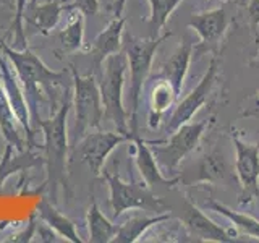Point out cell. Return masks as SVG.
I'll return each instance as SVG.
<instances>
[{
	"instance_id": "cell-25",
	"label": "cell",
	"mask_w": 259,
	"mask_h": 243,
	"mask_svg": "<svg viewBox=\"0 0 259 243\" xmlns=\"http://www.w3.org/2000/svg\"><path fill=\"white\" fill-rule=\"evenodd\" d=\"M183 0H149L151 7V15H149V23L152 29L151 37H157L160 29L165 26L168 16L172 12L180 5Z\"/></svg>"
},
{
	"instance_id": "cell-9",
	"label": "cell",
	"mask_w": 259,
	"mask_h": 243,
	"mask_svg": "<svg viewBox=\"0 0 259 243\" xmlns=\"http://www.w3.org/2000/svg\"><path fill=\"white\" fill-rule=\"evenodd\" d=\"M217 68H219L217 59H215V57H212V59H210L209 67H207V70L204 73V76L201 78L198 86L194 88L193 91L177 105L175 110L172 112V115H170V118L167 120V125H165V133L167 135H172L177 128H180L182 125L191 122V118L196 115L198 110L206 104L210 89H212V86H214L215 76H217Z\"/></svg>"
},
{
	"instance_id": "cell-22",
	"label": "cell",
	"mask_w": 259,
	"mask_h": 243,
	"mask_svg": "<svg viewBox=\"0 0 259 243\" xmlns=\"http://www.w3.org/2000/svg\"><path fill=\"white\" fill-rule=\"evenodd\" d=\"M88 230H89V241L91 243H109L113 240L118 230V225L109 221L101 213L96 199H93L91 206L88 209Z\"/></svg>"
},
{
	"instance_id": "cell-23",
	"label": "cell",
	"mask_w": 259,
	"mask_h": 243,
	"mask_svg": "<svg viewBox=\"0 0 259 243\" xmlns=\"http://www.w3.org/2000/svg\"><path fill=\"white\" fill-rule=\"evenodd\" d=\"M73 12L67 26L59 31L57 39H59L60 49L63 52H76L83 49V39H84V15L78 10Z\"/></svg>"
},
{
	"instance_id": "cell-12",
	"label": "cell",
	"mask_w": 259,
	"mask_h": 243,
	"mask_svg": "<svg viewBox=\"0 0 259 243\" xmlns=\"http://www.w3.org/2000/svg\"><path fill=\"white\" fill-rule=\"evenodd\" d=\"M183 222L191 235H194L199 241H217V243H232L237 241V233H230L224 227L215 224L212 219H209L202 211L188 202Z\"/></svg>"
},
{
	"instance_id": "cell-26",
	"label": "cell",
	"mask_w": 259,
	"mask_h": 243,
	"mask_svg": "<svg viewBox=\"0 0 259 243\" xmlns=\"http://www.w3.org/2000/svg\"><path fill=\"white\" fill-rule=\"evenodd\" d=\"M42 160L44 159H40L37 156H32L31 152H28L26 159H24L23 156H13V146L7 144L5 156L2 159V164H0V183H2L10 174H15L16 170L28 169V167L37 164V162H42Z\"/></svg>"
},
{
	"instance_id": "cell-34",
	"label": "cell",
	"mask_w": 259,
	"mask_h": 243,
	"mask_svg": "<svg viewBox=\"0 0 259 243\" xmlns=\"http://www.w3.org/2000/svg\"><path fill=\"white\" fill-rule=\"evenodd\" d=\"M210 2H214V0H210Z\"/></svg>"
},
{
	"instance_id": "cell-13",
	"label": "cell",
	"mask_w": 259,
	"mask_h": 243,
	"mask_svg": "<svg viewBox=\"0 0 259 243\" xmlns=\"http://www.w3.org/2000/svg\"><path fill=\"white\" fill-rule=\"evenodd\" d=\"M188 26L193 28L194 32L199 36L202 46L217 44L229 28V15H227L224 7L206 10L198 15H193L188 21Z\"/></svg>"
},
{
	"instance_id": "cell-16",
	"label": "cell",
	"mask_w": 259,
	"mask_h": 243,
	"mask_svg": "<svg viewBox=\"0 0 259 243\" xmlns=\"http://www.w3.org/2000/svg\"><path fill=\"white\" fill-rule=\"evenodd\" d=\"M191 55H193V43L188 37H183L182 44L178 46L175 54L162 65V70L157 75L159 78L167 79L168 83L174 86L177 96H180L183 89L186 73H188V68H190Z\"/></svg>"
},
{
	"instance_id": "cell-8",
	"label": "cell",
	"mask_w": 259,
	"mask_h": 243,
	"mask_svg": "<svg viewBox=\"0 0 259 243\" xmlns=\"http://www.w3.org/2000/svg\"><path fill=\"white\" fill-rule=\"evenodd\" d=\"M237 152L235 170L241 186L240 205H249L254 198H259V144H248L238 136L232 138Z\"/></svg>"
},
{
	"instance_id": "cell-11",
	"label": "cell",
	"mask_w": 259,
	"mask_h": 243,
	"mask_svg": "<svg viewBox=\"0 0 259 243\" xmlns=\"http://www.w3.org/2000/svg\"><path fill=\"white\" fill-rule=\"evenodd\" d=\"M7 55L0 49V83H2L5 93L8 96V101L12 104V109L15 112L16 118H18L21 128L26 132V143L28 146H32V138H34V132L31 127V115H29V107L24 97L23 88L20 85V79L16 71L12 70L10 63L7 62Z\"/></svg>"
},
{
	"instance_id": "cell-32",
	"label": "cell",
	"mask_w": 259,
	"mask_h": 243,
	"mask_svg": "<svg viewBox=\"0 0 259 243\" xmlns=\"http://www.w3.org/2000/svg\"><path fill=\"white\" fill-rule=\"evenodd\" d=\"M126 0H113V2L109 5V8L113 12V16H121V12H123Z\"/></svg>"
},
{
	"instance_id": "cell-3",
	"label": "cell",
	"mask_w": 259,
	"mask_h": 243,
	"mask_svg": "<svg viewBox=\"0 0 259 243\" xmlns=\"http://www.w3.org/2000/svg\"><path fill=\"white\" fill-rule=\"evenodd\" d=\"M172 32L157 37H135L132 34H126L123 40L128 68H130V102H132V112H130V133L132 138L138 135V112H140L141 104V94L144 83L148 81L151 65L154 60L159 46L167 40Z\"/></svg>"
},
{
	"instance_id": "cell-28",
	"label": "cell",
	"mask_w": 259,
	"mask_h": 243,
	"mask_svg": "<svg viewBox=\"0 0 259 243\" xmlns=\"http://www.w3.org/2000/svg\"><path fill=\"white\" fill-rule=\"evenodd\" d=\"M28 7V0H15V16H13V24L12 28L15 31L16 44L18 49H26V34L23 29V21H24V10Z\"/></svg>"
},
{
	"instance_id": "cell-18",
	"label": "cell",
	"mask_w": 259,
	"mask_h": 243,
	"mask_svg": "<svg viewBox=\"0 0 259 243\" xmlns=\"http://www.w3.org/2000/svg\"><path fill=\"white\" fill-rule=\"evenodd\" d=\"M68 12V5L59 0H46L42 5H28L24 10V20L42 34H49L60 20V15Z\"/></svg>"
},
{
	"instance_id": "cell-31",
	"label": "cell",
	"mask_w": 259,
	"mask_h": 243,
	"mask_svg": "<svg viewBox=\"0 0 259 243\" xmlns=\"http://www.w3.org/2000/svg\"><path fill=\"white\" fill-rule=\"evenodd\" d=\"M36 217H32L29 221V225H28V230H24L23 233H18L16 237L13 238V241H31V237H34L36 233Z\"/></svg>"
},
{
	"instance_id": "cell-6",
	"label": "cell",
	"mask_w": 259,
	"mask_h": 243,
	"mask_svg": "<svg viewBox=\"0 0 259 243\" xmlns=\"http://www.w3.org/2000/svg\"><path fill=\"white\" fill-rule=\"evenodd\" d=\"M207 122H188V124L177 128L172 135H168L165 140L146 141L151 144L154 157L162 172H174L180 162L188 156L191 151L199 144Z\"/></svg>"
},
{
	"instance_id": "cell-20",
	"label": "cell",
	"mask_w": 259,
	"mask_h": 243,
	"mask_svg": "<svg viewBox=\"0 0 259 243\" xmlns=\"http://www.w3.org/2000/svg\"><path fill=\"white\" fill-rule=\"evenodd\" d=\"M18 124L20 122L12 109V104L8 101V96L2 83H0V132H2L8 144H12L18 152H23L24 146H28V143L26 138H23L20 135Z\"/></svg>"
},
{
	"instance_id": "cell-10",
	"label": "cell",
	"mask_w": 259,
	"mask_h": 243,
	"mask_svg": "<svg viewBox=\"0 0 259 243\" xmlns=\"http://www.w3.org/2000/svg\"><path fill=\"white\" fill-rule=\"evenodd\" d=\"M132 141L128 135L112 133V132H89L76 143L79 146L81 160L89 167V170L97 177L102 174V169L110 152L118 148L121 143Z\"/></svg>"
},
{
	"instance_id": "cell-27",
	"label": "cell",
	"mask_w": 259,
	"mask_h": 243,
	"mask_svg": "<svg viewBox=\"0 0 259 243\" xmlns=\"http://www.w3.org/2000/svg\"><path fill=\"white\" fill-rule=\"evenodd\" d=\"M227 174L225 160L222 157V154L219 152H210L207 156H204L201 162L199 169V180L201 182H217L222 180Z\"/></svg>"
},
{
	"instance_id": "cell-21",
	"label": "cell",
	"mask_w": 259,
	"mask_h": 243,
	"mask_svg": "<svg viewBox=\"0 0 259 243\" xmlns=\"http://www.w3.org/2000/svg\"><path fill=\"white\" fill-rule=\"evenodd\" d=\"M170 214H156L151 217H133L126 221L125 224L118 225V230L113 237V243H135L140 240L143 233H146L152 225L168 221Z\"/></svg>"
},
{
	"instance_id": "cell-29",
	"label": "cell",
	"mask_w": 259,
	"mask_h": 243,
	"mask_svg": "<svg viewBox=\"0 0 259 243\" xmlns=\"http://www.w3.org/2000/svg\"><path fill=\"white\" fill-rule=\"evenodd\" d=\"M70 10H78L86 16H94L99 12V0H73L68 4V12Z\"/></svg>"
},
{
	"instance_id": "cell-30",
	"label": "cell",
	"mask_w": 259,
	"mask_h": 243,
	"mask_svg": "<svg viewBox=\"0 0 259 243\" xmlns=\"http://www.w3.org/2000/svg\"><path fill=\"white\" fill-rule=\"evenodd\" d=\"M248 15H249V21H251V26H253V31L257 32V28H259V0H249Z\"/></svg>"
},
{
	"instance_id": "cell-19",
	"label": "cell",
	"mask_w": 259,
	"mask_h": 243,
	"mask_svg": "<svg viewBox=\"0 0 259 243\" xmlns=\"http://www.w3.org/2000/svg\"><path fill=\"white\" fill-rule=\"evenodd\" d=\"M36 214L42 222H46L52 230H55L62 238L68 240L71 243H81L83 240L79 238L76 232V227L67 216H63L60 211H57L54 202H49L47 199H42L37 205Z\"/></svg>"
},
{
	"instance_id": "cell-15",
	"label": "cell",
	"mask_w": 259,
	"mask_h": 243,
	"mask_svg": "<svg viewBox=\"0 0 259 243\" xmlns=\"http://www.w3.org/2000/svg\"><path fill=\"white\" fill-rule=\"evenodd\" d=\"M135 141V160H136V167L140 170V175L143 178V182L152 188L156 185H164V186H172L178 183V178H168L164 175V172L160 170L156 157H154L152 149L148 146L146 140L140 138V135L133 136Z\"/></svg>"
},
{
	"instance_id": "cell-24",
	"label": "cell",
	"mask_w": 259,
	"mask_h": 243,
	"mask_svg": "<svg viewBox=\"0 0 259 243\" xmlns=\"http://www.w3.org/2000/svg\"><path fill=\"white\" fill-rule=\"evenodd\" d=\"M209 206L210 211H215V213L222 214L224 217H227L229 221L237 227V229L243 233L249 235L256 240H259V221L254 219L253 216H248V214H243V213H237V211H232L230 208L224 206L222 202H217V201H209L206 202Z\"/></svg>"
},
{
	"instance_id": "cell-5",
	"label": "cell",
	"mask_w": 259,
	"mask_h": 243,
	"mask_svg": "<svg viewBox=\"0 0 259 243\" xmlns=\"http://www.w3.org/2000/svg\"><path fill=\"white\" fill-rule=\"evenodd\" d=\"M73 107H75V141L78 143L86 133L99 130L104 120L101 89L93 75L79 76L73 68Z\"/></svg>"
},
{
	"instance_id": "cell-33",
	"label": "cell",
	"mask_w": 259,
	"mask_h": 243,
	"mask_svg": "<svg viewBox=\"0 0 259 243\" xmlns=\"http://www.w3.org/2000/svg\"><path fill=\"white\" fill-rule=\"evenodd\" d=\"M241 2H243V4H245V2H246V0H241Z\"/></svg>"
},
{
	"instance_id": "cell-2",
	"label": "cell",
	"mask_w": 259,
	"mask_h": 243,
	"mask_svg": "<svg viewBox=\"0 0 259 243\" xmlns=\"http://www.w3.org/2000/svg\"><path fill=\"white\" fill-rule=\"evenodd\" d=\"M73 105V97L68 94L63 99L60 109L52 118L39 120V128L44 133V162L47 166L46 188L49 190L52 202H55L59 188L67 185V154H68V136H67V117Z\"/></svg>"
},
{
	"instance_id": "cell-17",
	"label": "cell",
	"mask_w": 259,
	"mask_h": 243,
	"mask_svg": "<svg viewBox=\"0 0 259 243\" xmlns=\"http://www.w3.org/2000/svg\"><path fill=\"white\" fill-rule=\"evenodd\" d=\"M177 97L178 96L174 86L167 79L159 76L154 78V85L149 93V109H148V125L151 130H156L160 125L164 113L175 102Z\"/></svg>"
},
{
	"instance_id": "cell-7",
	"label": "cell",
	"mask_w": 259,
	"mask_h": 243,
	"mask_svg": "<svg viewBox=\"0 0 259 243\" xmlns=\"http://www.w3.org/2000/svg\"><path fill=\"white\" fill-rule=\"evenodd\" d=\"M104 178L107 180L110 190V206L113 219H118L125 211L130 209H148V211H164L165 206L159 198L151 193L146 183H128L118 175L109 174L104 170Z\"/></svg>"
},
{
	"instance_id": "cell-1",
	"label": "cell",
	"mask_w": 259,
	"mask_h": 243,
	"mask_svg": "<svg viewBox=\"0 0 259 243\" xmlns=\"http://www.w3.org/2000/svg\"><path fill=\"white\" fill-rule=\"evenodd\" d=\"M0 49L7 55L8 62H10L16 75H18L20 85L23 86V93L26 97L31 124L36 127L39 125V102L46 99L47 93L63 83L65 73L52 71L47 65L39 59L36 54H32L29 49H12L5 43H0Z\"/></svg>"
},
{
	"instance_id": "cell-4",
	"label": "cell",
	"mask_w": 259,
	"mask_h": 243,
	"mask_svg": "<svg viewBox=\"0 0 259 243\" xmlns=\"http://www.w3.org/2000/svg\"><path fill=\"white\" fill-rule=\"evenodd\" d=\"M128 68V60L125 52H117L107 57L104 62V73L101 79V99L104 107V120H110L117 132L121 135L130 133V113L123 107V86L125 71ZM133 140V138H132Z\"/></svg>"
},
{
	"instance_id": "cell-14",
	"label": "cell",
	"mask_w": 259,
	"mask_h": 243,
	"mask_svg": "<svg viewBox=\"0 0 259 243\" xmlns=\"http://www.w3.org/2000/svg\"><path fill=\"white\" fill-rule=\"evenodd\" d=\"M123 26H125V18L123 16H115L104 31H101L97 37L93 40L91 47L88 49V54H91L96 67H101L105 62V59L113 54H117L123 47Z\"/></svg>"
}]
</instances>
